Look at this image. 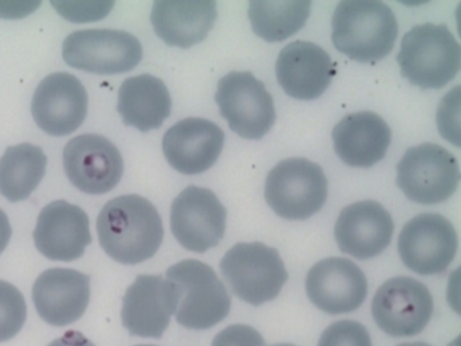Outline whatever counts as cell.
<instances>
[{"label": "cell", "instance_id": "6da1fadb", "mask_svg": "<svg viewBox=\"0 0 461 346\" xmlns=\"http://www.w3.org/2000/svg\"><path fill=\"white\" fill-rule=\"evenodd\" d=\"M97 234L104 252L123 265L151 260L162 245V218L144 196H120L110 200L97 217Z\"/></svg>", "mask_w": 461, "mask_h": 346}, {"label": "cell", "instance_id": "7a4b0ae2", "mask_svg": "<svg viewBox=\"0 0 461 346\" xmlns=\"http://www.w3.org/2000/svg\"><path fill=\"white\" fill-rule=\"evenodd\" d=\"M398 32L393 11L381 2H342L333 13V45L358 63L384 59L394 49Z\"/></svg>", "mask_w": 461, "mask_h": 346}, {"label": "cell", "instance_id": "3957f363", "mask_svg": "<svg viewBox=\"0 0 461 346\" xmlns=\"http://www.w3.org/2000/svg\"><path fill=\"white\" fill-rule=\"evenodd\" d=\"M166 279L173 287V315L185 329L209 330L230 314L231 298L212 266L183 260L170 266Z\"/></svg>", "mask_w": 461, "mask_h": 346}, {"label": "cell", "instance_id": "277c9868", "mask_svg": "<svg viewBox=\"0 0 461 346\" xmlns=\"http://www.w3.org/2000/svg\"><path fill=\"white\" fill-rule=\"evenodd\" d=\"M402 77L422 89H441L459 74L461 49L446 24L415 25L397 56Z\"/></svg>", "mask_w": 461, "mask_h": 346}, {"label": "cell", "instance_id": "5b68a950", "mask_svg": "<svg viewBox=\"0 0 461 346\" xmlns=\"http://www.w3.org/2000/svg\"><path fill=\"white\" fill-rule=\"evenodd\" d=\"M220 268L232 293L252 305L275 300L289 278L278 250L261 242L238 243Z\"/></svg>", "mask_w": 461, "mask_h": 346}, {"label": "cell", "instance_id": "8992f818", "mask_svg": "<svg viewBox=\"0 0 461 346\" xmlns=\"http://www.w3.org/2000/svg\"><path fill=\"white\" fill-rule=\"evenodd\" d=\"M328 196L324 170L310 159H285L267 174L265 199L285 220H307L324 207Z\"/></svg>", "mask_w": 461, "mask_h": 346}, {"label": "cell", "instance_id": "52a82bcc", "mask_svg": "<svg viewBox=\"0 0 461 346\" xmlns=\"http://www.w3.org/2000/svg\"><path fill=\"white\" fill-rule=\"evenodd\" d=\"M458 159L441 145L423 143L406 150L397 165V185L406 198L423 205L447 202L458 189Z\"/></svg>", "mask_w": 461, "mask_h": 346}, {"label": "cell", "instance_id": "ba28073f", "mask_svg": "<svg viewBox=\"0 0 461 346\" xmlns=\"http://www.w3.org/2000/svg\"><path fill=\"white\" fill-rule=\"evenodd\" d=\"M63 58L70 67L90 74H125L140 63L143 47L127 32L86 29L65 39Z\"/></svg>", "mask_w": 461, "mask_h": 346}, {"label": "cell", "instance_id": "9c48e42d", "mask_svg": "<svg viewBox=\"0 0 461 346\" xmlns=\"http://www.w3.org/2000/svg\"><path fill=\"white\" fill-rule=\"evenodd\" d=\"M215 101L232 132L245 140H261L277 119L274 98L250 72L232 71L221 78Z\"/></svg>", "mask_w": 461, "mask_h": 346}, {"label": "cell", "instance_id": "30bf717a", "mask_svg": "<svg viewBox=\"0 0 461 346\" xmlns=\"http://www.w3.org/2000/svg\"><path fill=\"white\" fill-rule=\"evenodd\" d=\"M434 312L429 289L411 277H394L379 287L372 302L376 325L392 337H413L426 329Z\"/></svg>", "mask_w": 461, "mask_h": 346}, {"label": "cell", "instance_id": "8fae6325", "mask_svg": "<svg viewBox=\"0 0 461 346\" xmlns=\"http://www.w3.org/2000/svg\"><path fill=\"white\" fill-rule=\"evenodd\" d=\"M227 209L212 189L188 186L174 199L170 228L185 250L205 253L223 239Z\"/></svg>", "mask_w": 461, "mask_h": 346}, {"label": "cell", "instance_id": "7c38bea8", "mask_svg": "<svg viewBox=\"0 0 461 346\" xmlns=\"http://www.w3.org/2000/svg\"><path fill=\"white\" fill-rule=\"evenodd\" d=\"M455 225L438 214L413 217L402 229L398 250L406 268L422 276L445 272L458 252Z\"/></svg>", "mask_w": 461, "mask_h": 346}, {"label": "cell", "instance_id": "4fadbf2b", "mask_svg": "<svg viewBox=\"0 0 461 346\" xmlns=\"http://www.w3.org/2000/svg\"><path fill=\"white\" fill-rule=\"evenodd\" d=\"M65 174L79 191L104 195L122 180V154L111 141L100 134H81L64 149Z\"/></svg>", "mask_w": 461, "mask_h": 346}, {"label": "cell", "instance_id": "5bb4252c", "mask_svg": "<svg viewBox=\"0 0 461 346\" xmlns=\"http://www.w3.org/2000/svg\"><path fill=\"white\" fill-rule=\"evenodd\" d=\"M32 113L36 125L50 136H68L86 120L88 93L76 76L56 72L36 87Z\"/></svg>", "mask_w": 461, "mask_h": 346}, {"label": "cell", "instance_id": "9a60e30c", "mask_svg": "<svg viewBox=\"0 0 461 346\" xmlns=\"http://www.w3.org/2000/svg\"><path fill=\"white\" fill-rule=\"evenodd\" d=\"M306 291L315 307L328 314L356 311L366 301L368 283L354 261L332 257L317 262L308 272Z\"/></svg>", "mask_w": 461, "mask_h": 346}, {"label": "cell", "instance_id": "2e32d148", "mask_svg": "<svg viewBox=\"0 0 461 346\" xmlns=\"http://www.w3.org/2000/svg\"><path fill=\"white\" fill-rule=\"evenodd\" d=\"M32 236L39 252L54 261L77 260L92 243L85 210L67 200H56L43 207Z\"/></svg>", "mask_w": 461, "mask_h": 346}, {"label": "cell", "instance_id": "e0dca14e", "mask_svg": "<svg viewBox=\"0 0 461 346\" xmlns=\"http://www.w3.org/2000/svg\"><path fill=\"white\" fill-rule=\"evenodd\" d=\"M224 132L215 123L187 118L170 127L163 137V152L170 167L185 175L212 168L222 154Z\"/></svg>", "mask_w": 461, "mask_h": 346}, {"label": "cell", "instance_id": "ac0fdd59", "mask_svg": "<svg viewBox=\"0 0 461 346\" xmlns=\"http://www.w3.org/2000/svg\"><path fill=\"white\" fill-rule=\"evenodd\" d=\"M32 301L40 318L49 325H71L88 308L89 276L71 269H46L32 287Z\"/></svg>", "mask_w": 461, "mask_h": 346}, {"label": "cell", "instance_id": "d6986e66", "mask_svg": "<svg viewBox=\"0 0 461 346\" xmlns=\"http://www.w3.org/2000/svg\"><path fill=\"white\" fill-rule=\"evenodd\" d=\"M337 74L330 54L317 43L294 41L279 53L276 75L290 97L311 101L328 90Z\"/></svg>", "mask_w": 461, "mask_h": 346}, {"label": "cell", "instance_id": "ffe728a7", "mask_svg": "<svg viewBox=\"0 0 461 346\" xmlns=\"http://www.w3.org/2000/svg\"><path fill=\"white\" fill-rule=\"evenodd\" d=\"M393 232L391 214L374 200L347 206L335 227L339 250L359 260H372L383 253L390 246Z\"/></svg>", "mask_w": 461, "mask_h": 346}, {"label": "cell", "instance_id": "44dd1931", "mask_svg": "<svg viewBox=\"0 0 461 346\" xmlns=\"http://www.w3.org/2000/svg\"><path fill=\"white\" fill-rule=\"evenodd\" d=\"M174 314L173 287L162 276L140 275L122 298V320L131 336L161 338Z\"/></svg>", "mask_w": 461, "mask_h": 346}, {"label": "cell", "instance_id": "7402d4cb", "mask_svg": "<svg viewBox=\"0 0 461 346\" xmlns=\"http://www.w3.org/2000/svg\"><path fill=\"white\" fill-rule=\"evenodd\" d=\"M335 150L346 165L370 168L383 161L392 141L388 123L374 112L352 113L332 132Z\"/></svg>", "mask_w": 461, "mask_h": 346}, {"label": "cell", "instance_id": "603a6c76", "mask_svg": "<svg viewBox=\"0 0 461 346\" xmlns=\"http://www.w3.org/2000/svg\"><path fill=\"white\" fill-rule=\"evenodd\" d=\"M151 23L167 45L187 50L204 41L217 20L216 2H156Z\"/></svg>", "mask_w": 461, "mask_h": 346}, {"label": "cell", "instance_id": "cb8c5ba5", "mask_svg": "<svg viewBox=\"0 0 461 346\" xmlns=\"http://www.w3.org/2000/svg\"><path fill=\"white\" fill-rule=\"evenodd\" d=\"M118 112L126 126L141 132L159 129L172 112L168 87L149 74L127 78L119 89Z\"/></svg>", "mask_w": 461, "mask_h": 346}, {"label": "cell", "instance_id": "d4e9b609", "mask_svg": "<svg viewBox=\"0 0 461 346\" xmlns=\"http://www.w3.org/2000/svg\"><path fill=\"white\" fill-rule=\"evenodd\" d=\"M46 167L47 156L36 145L7 148L0 159V193L11 203L28 199L45 177Z\"/></svg>", "mask_w": 461, "mask_h": 346}, {"label": "cell", "instance_id": "484cf974", "mask_svg": "<svg viewBox=\"0 0 461 346\" xmlns=\"http://www.w3.org/2000/svg\"><path fill=\"white\" fill-rule=\"evenodd\" d=\"M311 2H250L253 32L267 42H281L306 25Z\"/></svg>", "mask_w": 461, "mask_h": 346}, {"label": "cell", "instance_id": "4316f807", "mask_svg": "<svg viewBox=\"0 0 461 346\" xmlns=\"http://www.w3.org/2000/svg\"><path fill=\"white\" fill-rule=\"evenodd\" d=\"M27 319L23 295L13 284L0 280V343L16 337Z\"/></svg>", "mask_w": 461, "mask_h": 346}, {"label": "cell", "instance_id": "83f0119b", "mask_svg": "<svg viewBox=\"0 0 461 346\" xmlns=\"http://www.w3.org/2000/svg\"><path fill=\"white\" fill-rule=\"evenodd\" d=\"M318 346H373L368 330L362 323L342 320L329 326Z\"/></svg>", "mask_w": 461, "mask_h": 346}, {"label": "cell", "instance_id": "f1b7e54d", "mask_svg": "<svg viewBox=\"0 0 461 346\" xmlns=\"http://www.w3.org/2000/svg\"><path fill=\"white\" fill-rule=\"evenodd\" d=\"M212 346H265V341L253 327L231 325L217 334Z\"/></svg>", "mask_w": 461, "mask_h": 346}, {"label": "cell", "instance_id": "f546056e", "mask_svg": "<svg viewBox=\"0 0 461 346\" xmlns=\"http://www.w3.org/2000/svg\"><path fill=\"white\" fill-rule=\"evenodd\" d=\"M49 346H95L77 331H68L63 337L53 341Z\"/></svg>", "mask_w": 461, "mask_h": 346}, {"label": "cell", "instance_id": "4dcf8cb0", "mask_svg": "<svg viewBox=\"0 0 461 346\" xmlns=\"http://www.w3.org/2000/svg\"><path fill=\"white\" fill-rule=\"evenodd\" d=\"M11 234H13V229H11L9 218H7L6 214L0 209V254H2L7 245H9Z\"/></svg>", "mask_w": 461, "mask_h": 346}, {"label": "cell", "instance_id": "1f68e13d", "mask_svg": "<svg viewBox=\"0 0 461 346\" xmlns=\"http://www.w3.org/2000/svg\"><path fill=\"white\" fill-rule=\"evenodd\" d=\"M398 346H431L428 343H423V341H415V343H404Z\"/></svg>", "mask_w": 461, "mask_h": 346}, {"label": "cell", "instance_id": "d6a6232c", "mask_svg": "<svg viewBox=\"0 0 461 346\" xmlns=\"http://www.w3.org/2000/svg\"><path fill=\"white\" fill-rule=\"evenodd\" d=\"M271 346H295V345H293V344H276V345H271Z\"/></svg>", "mask_w": 461, "mask_h": 346}, {"label": "cell", "instance_id": "836d02e7", "mask_svg": "<svg viewBox=\"0 0 461 346\" xmlns=\"http://www.w3.org/2000/svg\"><path fill=\"white\" fill-rule=\"evenodd\" d=\"M137 346H155V345H137Z\"/></svg>", "mask_w": 461, "mask_h": 346}]
</instances>
